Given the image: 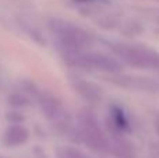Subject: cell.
Returning a JSON list of instances; mask_svg holds the SVG:
<instances>
[{
    "instance_id": "cell-10",
    "label": "cell",
    "mask_w": 159,
    "mask_h": 158,
    "mask_svg": "<svg viewBox=\"0 0 159 158\" xmlns=\"http://www.w3.org/2000/svg\"><path fill=\"white\" fill-rule=\"evenodd\" d=\"M154 126H155V130H157V133L159 134V115L157 118H155V120H154Z\"/></svg>"
},
{
    "instance_id": "cell-1",
    "label": "cell",
    "mask_w": 159,
    "mask_h": 158,
    "mask_svg": "<svg viewBox=\"0 0 159 158\" xmlns=\"http://www.w3.org/2000/svg\"><path fill=\"white\" fill-rule=\"evenodd\" d=\"M64 63L81 70H93L106 74H117L124 69V64L115 55H107L92 50H61Z\"/></svg>"
},
{
    "instance_id": "cell-8",
    "label": "cell",
    "mask_w": 159,
    "mask_h": 158,
    "mask_svg": "<svg viewBox=\"0 0 159 158\" xmlns=\"http://www.w3.org/2000/svg\"><path fill=\"white\" fill-rule=\"evenodd\" d=\"M30 139V130L21 123H13L4 130L3 143L7 147H20L24 146Z\"/></svg>"
},
{
    "instance_id": "cell-7",
    "label": "cell",
    "mask_w": 159,
    "mask_h": 158,
    "mask_svg": "<svg viewBox=\"0 0 159 158\" xmlns=\"http://www.w3.org/2000/svg\"><path fill=\"white\" fill-rule=\"evenodd\" d=\"M71 86L80 97L84 98L85 101H88L91 104H98L103 98L102 88L98 84L92 83V81L84 80V78H74L71 81Z\"/></svg>"
},
{
    "instance_id": "cell-6",
    "label": "cell",
    "mask_w": 159,
    "mask_h": 158,
    "mask_svg": "<svg viewBox=\"0 0 159 158\" xmlns=\"http://www.w3.org/2000/svg\"><path fill=\"white\" fill-rule=\"evenodd\" d=\"M36 100H38L39 106H41L42 112L48 119L52 120V122L64 125L66 111H64L61 101L56 95H53L49 91H38L36 92Z\"/></svg>"
},
{
    "instance_id": "cell-9",
    "label": "cell",
    "mask_w": 159,
    "mask_h": 158,
    "mask_svg": "<svg viewBox=\"0 0 159 158\" xmlns=\"http://www.w3.org/2000/svg\"><path fill=\"white\" fill-rule=\"evenodd\" d=\"M57 156L59 158H89L87 154L82 153L81 150H78L75 147H69V146L59 148Z\"/></svg>"
},
{
    "instance_id": "cell-3",
    "label": "cell",
    "mask_w": 159,
    "mask_h": 158,
    "mask_svg": "<svg viewBox=\"0 0 159 158\" xmlns=\"http://www.w3.org/2000/svg\"><path fill=\"white\" fill-rule=\"evenodd\" d=\"M109 49L123 64L135 69H159V53L141 44L112 42Z\"/></svg>"
},
{
    "instance_id": "cell-13",
    "label": "cell",
    "mask_w": 159,
    "mask_h": 158,
    "mask_svg": "<svg viewBox=\"0 0 159 158\" xmlns=\"http://www.w3.org/2000/svg\"><path fill=\"white\" fill-rule=\"evenodd\" d=\"M0 158H2V157H0Z\"/></svg>"
},
{
    "instance_id": "cell-2",
    "label": "cell",
    "mask_w": 159,
    "mask_h": 158,
    "mask_svg": "<svg viewBox=\"0 0 159 158\" xmlns=\"http://www.w3.org/2000/svg\"><path fill=\"white\" fill-rule=\"evenodd\" d=\"M78 136L91 150L99 153H110V137L99 123L96 115L91 109L82 108L77 115Z\"/></svg>"
},
{
    "instance_id": "cell-12",
    "label": "cell",
    "mask_w": 159,
    "mask_h": 158,
    "mask_svg": "<svg viewBox=\"0 0 159 158\" xmlns=\"http://www.w3.org/2000/svg\"><path fill=\"white\" fill-rule=\"evenodd\" d=\"M42 158H45V157H42Z\"/></svg>"
},
{
    "instance_id": "cell-4",
    "label": "cell",
    "mask_w": 159,
    "mask_h": 158,
    "mask_svg": "<svg viewBox=\"0 0 159 158\" xmlns=\"http://www.w3.org/2000/svg\"><path fill=\"white\" fill-rule=\"evenodd\" d=\"M49 30L61 50H84L89 49L93 44V38L88 31L66 20L52 18L49 21Z\"/></svg>"
},
{
    "instance_id": "cell-5",
    "label": "cell",
    "mask_w": 159,
    "mask_h": 158,
    "mask_svg": "<svg viewBox=\"0 0 159 158\" xmlns=\"http://www.w3.org/2000/svg\"><path fill=\"white\" fill-rule=\"evenodd\" d=\"M109 81L117 87H123L127 90H134V91H144V92H157L159 91V83L154 78L141 77V76L133 74H110Z\"/></svg>"
},
{
    "instance_id": "cell-11",
    "label": "cell",
    "mask_w": 159,
    "mask_h": 158,
    "mask_svg": "<svg viewBox=\"0 0 159 158\" xmlns=\"http://www.w3.org/2000/svg\"><path fill=\"white\" fill-rule=\"evenodd\" d=\"M78 3H91V2H98V0H75Z\"/></svg>"
}]
</instances>
